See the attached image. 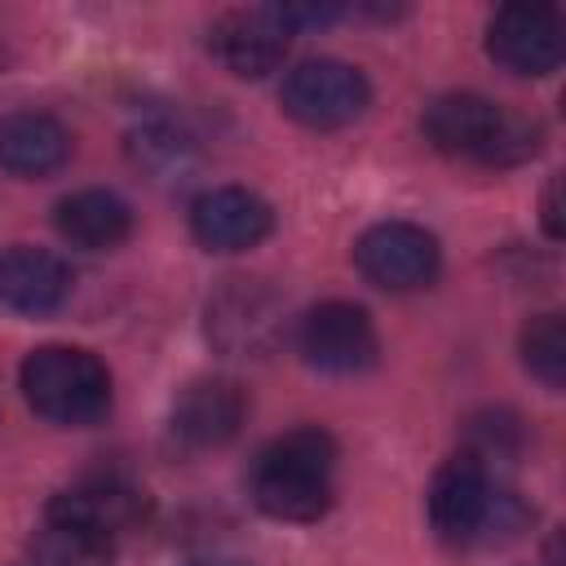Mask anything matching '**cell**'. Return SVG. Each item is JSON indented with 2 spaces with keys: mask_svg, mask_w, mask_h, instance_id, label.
Returning a JSON list of instances; mask_svg holds the SVG:
<instances>
[{
  "mask_svg": "<svg viewBox=\"0 0 566 566\" xmlns=\"http://www.w3.org/2000/svg\"><path fill=\"white\" fill-rule=\"evenodd\" d=\"M252 504L279 522H314L336 495V442L327 429L305 424L265 442L248 469Z\"/></svg>",
  "mask_w": 566,
  "mask_h": 566,
  "instance_id": "6da1fadb",
  "label": "cell"
},
{
  "mask_svg": "<svg viewBox=\"0 0 566 566\" xmlns=\"http://www.w3.org/2000/svg\"><path fill=\"white\" fill-rule=\"evenodd\" d=\"M424 137L451 159H469L482 168H513L539 150L544 128L531 115L491 102L482 93H442L424 111Z\"/></svg>",
  "mask_w": 566,
  "mask_h": 566,
  "instance_id": "7a4b0ae2",
  "label": "cell"
},
{
  "mask_svg": "<svg viewBox=\"0 0 566 566\" xmlns=\"http://www.w3.org/2000/svg\"><path fill=\"white\" fill-rule=\"evenodd\" d=\"M429 522L447 544H491L513 535L526 522V509L495 491L486 478V464L469 451L438 464L429 482Z\"/></svg>",
  "mask_w": 566,
  "mask_h": 566,
  "instance_id": "3957f363",
  "label": "cell"
},
{
  "mask_svg": "<svg viewBox=\"0 0 566 566\" xmlns=\"http://www.w3.org/2000/svg\"><path fill=\"white\" fill-rule=\"evenodd\" d=\"M22 398L40 420L84 429L111 411V371L93 349L40 345L22 363Z\"/></svg>",
  "mask_w": 566,
  "mask_h": 566,
  "instance_id": "277c9868",
  "label": "cell"
},
{
  "mask_svg": "<svg viewBox=\"0 0 566 566\" xmlns=\"http://www.w3.org/2000/svg\"><path fill=\"white\" fill-rule=\"evenodd\" d=\"M279 102L305 128H345L367 111L371 84L340 57H305L287 71Z\"/></svg>",
  "mask_w": 566,
  "mask_h": 566,
  "instance_id": "5b68a950",
  "label": "cell"
},
{
  "mask_svg": "<svg viewBox=\"0 0 566 566\" xmlns=\"http://www.w3.org/2000/svg\"><path fill=\"white\" fill-rule=\"evenodd\" d=\"M438 239L416 221H380L358 234L354 265L367 283L385 292H416L438 274Z\"/></svg>",
  "mask_w": 566,
  "mask_h": 566,
  "instance_id": "8992f818",
  "label": "cell"
},
{
  "mask_svg": "<svg viewBox=\"0 0 566 566\" xmlns=\"http://www.w3.org/2000/svg\"><path fill=\"white\" fill-rule=\"evenodd\" d=\"M292 35L296 31L287 27L279 4H252V9H226L208 27V49L230 75L261 80L287 57Z\"/></svg>",
  "mask_w": 566,
  "mask_h": 566,
  "instance_id": "52a82bcc",
  "label": "cell"
},
{
  "mask_svg": "<svg viewBox=\"0 0 566 566\" xmlns=\"http://www.w3.org/2000/svg\"><path fill=\"white\" fill-rule=\"evenodd\" d=\"M486 53L526 80L553 75L562 66L566 40H562V13L548 4H509L495 9V18L486 22Z\"/></svg>",
  "mask_w": 566,
  "mask_h": 566,
  "instance_id": "ba28073f",
  "label": "cell"
},
{
  "mask_svg": "<svg viewBox=\"0 0 566 566\" xmlns=\"http://www.w3.org/2000/svg\"><path fill=\"white\" fill-rule=\"evenodd\" d=\"M301 354L310 367L332 376H354L376 363V327L363 305L349 301H323L301 318Z\"/></svg>",
  "mask_w": 566,
  "mask_h": 566,
  "instance_id": "9c48e42d",
  "label": "cell"
},
{
  "mask_svg": "<svg viewBox=\"0 0 566 566\" xmlns=\"http://www.w3.org/2000/svg\"><path fill=\"white\" fill-rule=\"evenodd\" d=\"M274 230V212L261 195L243 186H217L190 203V234L208 252H243L256 248Z\"/></svg>",
  "mask_w": 566,
  "mask_h": 566,
  "instance_id": "30bf717a",
  "label": "cell"
},
{
  "mask_svg": "<svg viewBox=\"0 0 566 566\" xmlns=\"http://www.w3.org/2000/svg\"><path fill=\"white\" fill-rule=\"evenodd\" d=\"M243 416H248L243 389L234 380L208 376V380L186 385L181 398L172 402V438L186 451H212V447H226L239 433Z\"/></svg>",
  "mask_w": 566,
  "mask_h": 566,
  "instance_id": "8fae6325",
  "label": "cell"
},
{
  "mask_svg": "<svg viewBox=\"0 0 566 566\" xmlns=\"http://www.w3.org/2000/svg\"><path fill=\"white\" fill-rule=\"evenodd\" d=\"M71 296V265L49 248L13 243L0 252V305L13 314H53Z\"/></svg>",
  "mask_w": 566,
  "mask_h": 566,
  "instance_id": "7c38bea8",
  "label": "cell"
},
{
  "mask_svg": "<svg viewBox=\"0 0 566 566\" xmlns=\"http://www.w3.org/2000/svg\"><path fill=\"white\" fill-rule=\"evenodd\" d=\"M283 327V305L256 279H230V287L208 301V332L226 349H270Z\"/></svg>",
  "mask_w": 566,
  "mask_h": 566,
  "instance_id": "4fadbf2b",
  "label": "cell"
},
{
  "mask_svg": "<svg viewBox=\"0 0 566 566\" xmlns=\"http://www.w3.org/2000/svg\"><path fill=\"white\" fill-rule=\"evenodd\" d=\"M71 159V133L44 111L0 115V168L13 177H49Z\"/></svg>",
  "mask_w": 566,
  "mask_h": 566,
  "instance_id": "5bb4252c",
  "label": "cell"
},
{
  "mask_svg": "<svg viewBox=\"0 0 566 566\" xmlns=\"http://www.w3.org/2000/svg\"><path fill=\"white\" fill-rule=\"evenodd\" d=\"M49 513H62V517H71V522L115 539V535H124L128 526L142 522L146 495L133 482H124V478H84L71 491H62L49 504Z\"/></svg>",
  "mask_w": 566,
  "mask_h": 566,
  "instance_id": "9a60e30c",
  "label": "cell"
},
{
  "mask_svg": "<svg viewBox=\"0 0 566 566\" xmlns=\"http://www.w3.org/2000/svg\"><path fill=\"white\" fill-rule=\"evenodd\" d=\"M53 226L66 243L88 248V252H106L133 234V208L115 190H75L57 203Z\"/></svg>",
  "mask_w": 566,
  "mask_h": 566,
  "instance_id": "2e32d148",
  "label": "cell"
},
{
  "mask_svg": "<svg viewBox=\"0 0 566 566\" xmlns=\"http://www.w3.org/2000/svg\"><path fill=\"white\" fill-rule=\"evenodd\" d=\"M115 539L62 517L44 513L40 531L31 535V566H111Z\"/></svg>",
  "mask_w": 566,
  "mask_h": 566,
  "instance_id": "e0dca14e",
  "label": "cell"
},
{
  "mask_svg": "<svg viewBox=\"0 0 566 566\" xmlns=\"http://www.w3.org/2000/svg\"><path fill=\"white\" fill-rule=\"evenodd\" d=\"M522 363L548 389H562L566 385V332H562V314H535L522 327Z\"/></svg>",
  "mask_w": 566,
  "mask_h": 566,
  "instance_id": "ac0fdd59",
  "label": "cell"
},
{
  "mask_svg": "<svg viewBox=\"0 0 566 566\" xmlns=\"http://www.w3.org/2000/svg\"><path fill=\"white\" fill-rule=\"evenodd\" d=\"M544 230H548V239H562V181L557 177L544 190Z\"/></svg>",
  "mask_w": 566,
  "mask_h": 566,
  "instance_id": "d6986e66",
  "label": "cell"
},
{
  "mask_svg": "<svg viewBox=\"0 0 566 566\" xmlns=\"http://www.w3.org/2000/svg\"><path fill=\"white\" fill-rule=\"evenodd\" d=\"M186 566H248V562H239V557H190Z\"/></svg>",
  "mask_w": 566,
  "mask_h": 566,
  "instance_id": "ffe728a7",
  "label": "cell"
}]
</instances>
